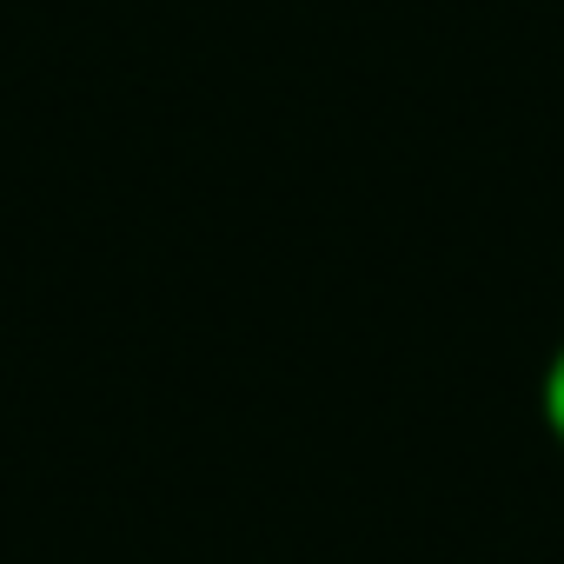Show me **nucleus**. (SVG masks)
<instances>
[{
    "label": "nucleus",
    "mask_w": 564,
    "mask_h": 564,
    "mask_svg": "<svg viewBox=\"0 0 564 564\" xmlns=\"http://www.w3.org/2000/svg\"><path fill=\"white\" fill-rule=\"evenodd\" d=\"M538 412H544V432L564 445V339H557V352L544 359V379H538Z\"/></svg>",
    "instance_id": "obj_1"
}]
</instances>
